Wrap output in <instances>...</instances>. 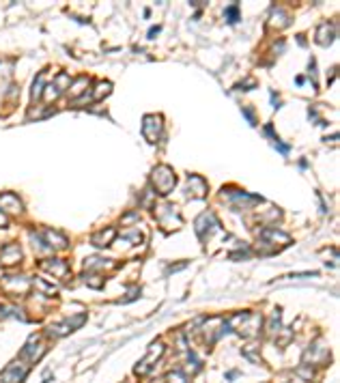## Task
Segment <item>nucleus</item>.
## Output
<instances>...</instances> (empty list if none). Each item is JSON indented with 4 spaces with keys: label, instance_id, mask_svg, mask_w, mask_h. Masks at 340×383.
<instances>
[{
    "label": "nucleus",
    "instance_id": "1",
    "mask_svg": "<svg viewBox=\"0 0 340 383\" xmlns=\"http://www.w3.org/2000/svg\"><path fill=\"white\" fill-rule=\"evenodd\" d=\"M226 325H228V330L241 334V336L254 338L256 334L261 332L263 319L258 315H254V312H239V315L230 316V319L226 321Z\"/></svg>",
    "mask_w": 340,
    "mask_h": 383
},
{
    "label": "nucleus",
    "instance_id": "2",
    "mask_svg": "<svg viewBox=\"0 0 340 383\" xmlns=\"http://www.w3.org/2000/svg\"><path fill=\"white\" fill-rule=\"evenodd\" d=\"M175 183H177V177H175V172H172L168 166H158V168L153 170V185H155V190H158L161 196L170 194L172 187H175Z\"/></svg>",
    "mask_w": 340,
    "mask_h": 383
},
{
    "label": "nucleus",
    "instance_id": "3",
    "mask_svg": "<svg viewBox=\"0 0 340 383\" xmlns=\"http://www.w3.org/2000/svg\"><path fill=\"white\" fill-rule=\"evenodd\" d=\"M161 355H164V344H161V342H153L149 347L147 355H144V358L136 364V368H134V370H136V375H147L149 370L153 368V364L161 358Z\"/></svg>",
    "mask_w": 340,
    "mask_h": 383
},
{
    "label": "nucleus",
    "instance_id": "4",
    "mask_svg": "<svg viewBox=\"0 0 340 383\" xmlns=\"http://www.w3.org/2000/svg\"><path fill=\"white\" fill-rule=\"evenodd\" d=\"M159 132H161V116H158V114L144 116L142 134H144V138H147L151 144H155V142H158V138H159Z\"/></svg>",
    "mask_w": 340,
    "mask_h": 383
},
{
    "label": "nucleus",
    "instance_id": "5",
    "mask_svg": "<svg viewBox=\"0 0 340 383\" xmlns=\"http://www.w3.org/2000/svg\"><path fill=\"white\" fill-rule=\"evenodd\" d=\"M82 323H84V315H78L73 321L67 319V321H63V323H56V325L50 327V336H65V334L78 330V327L82 325Z\"/></svg>",
    "mask_w": 340,
    "mask_h": 383
},
{
    "label": "nucleus",
    "instance_id": "6",
    "mask_svg": "<svg viewBox=\"0 0 340 383\" xmlns=\"http://www.w3.org/2000/svg\"><path fill=\"white\" fill-rule=\"evenodd\" d=\"M26 373H28V368H26V366H22V364H11L9 368L4 370L2 375H0V381H2V383H20V381L26 377Z\"/></svg>",
    "mask_w": 340,
    "mask_h": 383
},
{
    "label": "nucleus",
    "instance_id": "7",
    "mask_svg": "<svg viewBox=\"0 0 340 383\" xmlns=\"http://www.w3.org/2000/svg\"><path fill=\"white\" fill-rule=\"evenodd\" d=\"M20 261H22L20 246L9 244L2 248V252H0V263H2V265H15V263H20Z\"/></svg>",
    "mask_w": 340,
    "mask_h": 383
},
{
    "label": "nucleus",
    "instance_id": "8",
    "mask_svg": "<svg viewBox=\"0 0 340 383\" xmlns=\"http://www.w3.org/2000/svg\"><path fill=\"white\" fill-rule=\"evenodd\" d=\"M0 209L7 213H22V203L13 194H0Z\"/></svg>",
    "mask_w": 340,
    "mask_h": 383
},
{
    "label": "nucleus",
    "instance_id": "9",
    "mask_svg": "<svg viewBox=\"0 0 340 383\" xmlns=\"http://www.w3.org/2000/svg\"><path fill=\"white\" fill-rule=\"evenodd\" d=\"M114 237H116L114 228H106V230H101V233L91 237V244H93L95 248H108L112 241H114Z\"/></svg>",
    "mask_w": 340,
    "mask_h": 383
},
{
    "label": "nucleus",
    "instance_id": "10",
    "mask_svg": "<svg viewBox=\"0 0 340 383\" xmlns=\"http://www.w3.org/2000/svg\"><path fill=\"white\" fill-rule=\"evenodd\" d=\"M187 185H190V192L194 194V196L204 198V194H207V183H204L198 175H192L190 181H187Z\"/></svg>",
    "mask_w": 340,
    "mask_h": 383
},
{
    "label": "nucleus",
    "instance_id": "11",
    "mask_svg": "<svg viewBox=\"0 0 340 383\" xmlns=\"http://www.w3.org/2000/svg\"><path fill=\"white\" fill-rule=\"evenodd\" d=\"M332 41H334V26L321 24L319 30H317V43H319V45H330Z\"/></svg>",
    "mask_w": 340,
    "mask_h": 383
},
{
    "label": "nucleus",
    "instance_id": "12",
    "mask_svg": "<svg viewBox=\"0 0 340 383\" xmlns=\"http://www.w3.org/2000/svg\"><path fill=\"white\" fill-rule=\"evenodd\" d=\"M41 267L45 269V271L54 273V276H58V278H63L65 273H67V265H65L63 261H43Z\"/></svg>",
    "mask_w": 340,
    "mask_h": 383
},
{
    "label": "nucleus",
    "instance_id": "13",
    "mask_svg": "<svg viewBox=\"0 0 340 383\" xmlns=\"http://www.w3.org/2000/svg\"><path fill=\"white\" fill-rule=\"evenodd\" d=\"M43 237L47 239V244H45L47 248H67V239H65L63 235L54 233V230H45Z\"/></svg>",
    "mask_w": 340,
    "mask_h": 383
},
{
    "label": "nucleus",
    "instance_id": "14",
    "mask_svg": "<svg viewBox=\"0 0 340 383\" xmlns=\"http://www.w3.org/2000/svg\"><path fill=\"white\" fill-rule=\"evenodd\" d=\"M263 239H273V241H282V244H289L291 241V237L287 235V233H278V230H263Z\"/></svg>",
    "mask_w": 340,
    "mask_h": 383
},
{
    "label": "nucleus",
    "instance_id": "15",
    "mask_svg": "<svg viewBox=\"0 0 340 383\" xmlns=\"http://www.w3.org/2000/svg\"><path fill=\"white\" fill-rule=\"evenodd\" d=\"M86 86H89V78H80V80H75L73 86H69V90H73V95H82V90Z\"/></svg>",
    "mask_w": 340,
    "mask_h": 383
},
{
    "label": "nucleus",
    "instance_id": "16",
    "mask_svg": "<svg viewBox=\"0 0 340 383\" xmlns=\"http://www.w3.org/2000/svg\"><path fill=\"white\" fill-rule=\"evenodd\" d=\"M226 20H228L230 24L239 22V7H237V2H235V4H230V7L226 9Z\"/></svg>",
    "mask_w": 340,
    "mask_h": 383
},
{
    "label": "nucleus",
    "instance_id": "17",
    "mask_svg": "<svg viewBox=\"0 0 340 383\" xmlns=\"http://www.w3.org/2000/svg\"><path fill=\"white\" fill-rule=\"evenodd\" d=\"M168 383H187V377L181 373V370H175V373H170L168 375V379H166Z\"/></svg>",
    "mask_w": 340,
    "mask_h": 383
},
{
    "label": "nucleus",
    "instance_id": "18",
    "mask_svg": "<svg viewBox=\"0 0 340 383\" xmlns=\"http://www.w3.org/2000/svg\"><path fill=\"white\" fill-rule=\"evenodd\" d=\"M110 89H112V86H110V82H101V84H99V89H97V93L93 95V99H101V97H104V95H108V93H110Z\"/></svg>",
    "mask_w": 340,
    "mask_h": 383
},
{
    "label": "nucleus",
    "instance_id": "19",
    "mask_svg": "<svg viewBox=\"0 0 340 383\" xmlns=\"http://www.w3.org/2000/svg\"><path fill=\"white\" fill-rule=\"evenodd\" d=\"M41 89H43V78H39L32 86V99H37V97H41Z\"/></svg>",
    "mask_w": 340,
    "mask_h": 383
},
{
    "label": "nucleus",
    "instance_id": "20",
    "mask_svg": "<svg viewBox=\"0 0 340 383\" xmlns=\"http://www.w3.org/2000/svg\"><path fill=\"white\" fill-rule=\"evenodd\" d=\"M4 226H7V218H4L2 211H0V228H4Z\"/></svg>",
    "mask_w": 340,
    "mask_h": 383
},
{
    "label": "nucleus",
    "instance_id": "21",
    "mask_svg": "<svg viewBox=\"0 0 340 383\" xmlns=\"http://www.w3.org/2000/svg\"><path fill=\"white\" fill-rule=\"evenodd\" d=\"M158 32H159V28H151V30H149V37H155Z\"/></svg>",
    "mask_w": 340,
    "mask_h": 383
}]
</instances>
